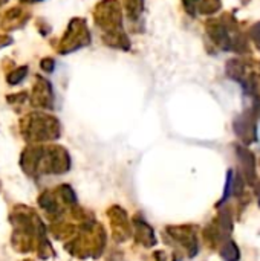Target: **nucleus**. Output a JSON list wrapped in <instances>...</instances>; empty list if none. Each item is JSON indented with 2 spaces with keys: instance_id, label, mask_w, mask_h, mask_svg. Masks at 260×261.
<instances>
[{
  "instance_id": "nucleus-1",
  "label": "nucleus",
  "mask_w": 260,
  "mask_h": 261,
  "mask_svg": "<svg viewBox=\"0 0 260 261\" xmlns=\"http://www.w3.org/2000/svg\"><path fill=\"white\" fill-rule=\"evenodd\" d=\"M256 107L254 109H247L244 110L239 116L234 119V133L238 138L245 144L250 145L256 141L257 138V127H256Z\"/></svg>"
},
{
  "instance_id": "nucleus-2",
  "label": "nucleus",
  "mask_w": 260,
  "mask_h": 261,
  "mask_svg": "<svg viewBox=\"0 0 260 261\" xmlns=\"http://www.w3.org/2000/svg\"><path fill=\"white\" fill-rule=\"evenodd\" d=\"M236 151H238V158H239V162H241V171H242V176L247 182L253 184L256 180V159H254V154L247 150L245 147H236Z\"/></svg>"
},
{
  "instance_id": "nucleus-3",
  "label": "nucleus",
  "mask_w": 260,
  "mask_h": 261,
  "mask_svg": "<svg viewBox=\"0 0 260 261\" xmlns=\"http://www.w3.org/2000/svg\"><path fill=\"white\" fill-rule=\"evenodd\" d=\"M250 73L251 72L248 70V64L245 61H242V60H236L234 58V60H230L227 63V75L231 80L238 81L239 84H242L248 78Z\"/></svg>"
},
{
  "instance_id": "nucleus-4",
  "label": "nucleus",
  "mask_w": 260,
  "mask_h": 261,
  "mask_svg": "<svg viewBox=\"0 0 260 261\" xmlns=\"http://www.w3.org/2000/svg\"><path fill=\"white\" fill-rule=\"evenodd\" d=\"M222 257H224L227 261L239 260V258H241V254H239V249H238L236 243L230 242V243L224 248V251H222Z\"/></svg>"
},
{
  "instance_id": "nucleus-5",
  "label": "nucleus",
  "mask_w": 260,
  "mask_h": 261,
  "mask_svg": "<svg viewBox=\"0 0 260 261\" xmlns=\"http://www.w3.org/2000/svg\"><path fill=\"white\" fill-rule=\"evenodd\" d=\"M222 8L221 0H202L201 3V11L202 14H215Z\"/></svg>"
},
{
  "instance_id": "nucleus-6",
  "label": "nucleus",
  "mask_w": 260,
  "mask_h": 261,
  "mask_svg": "<svg viewBox=\"0 0 260 261\" xmlns=\"http://www.w3.org/2000/svg\"><path fill=\"white\" fill-rule=\"evenodd\" d=\"M250 38L253 40L254 46L260 50V21L253 24V28L250 29Z\"/></svg>"
},
{
  "instance_id": "nucleus-7",
  "label": "nucleus",
  "mask_w": 260,
  "mask_h": 261,
  "mask_svg": "<svg viewBox=\"0 0 260 261\" xmlns=\"http://www.w3.org/2000/svg\"><path fill=\"white\" fill-rule=\"evenodd\" d=\"M184 2H185V5H187L188 11H193V8H195V5H196V2H198V0H184Z\"/></svg>"
},
{
  "instance_id": "nucleus-8",
  "label": "nucleus",
  "mask_w": 260,
  "mask_h": 261,
  "mask_svg": "<svg viewBox=\"0 0 260 261\" xmlns=\"http://www.w3.org/2000/svg\"><path fill=\"white\" fill-rule=\"evenodd\" d=\"M256 196H257V199H259V205H260V182L256 185Z\"/></svg>"
},
{
  "instance_id": "nucleus-9",
  "label": "nucleus",
  "mask_w": 260,
  "mask_h": 261,
  "mask_svg": "<svg viewBox=\"0 0 260 261\" xmlns=\"http://www.w3.org/2000/svg\"><path fill=\"white\" fill-rule=\"evenodd\" d=\"M254 107H256V110L260 113V101H257V102L254 104Z\"/></svg>"
}]
</instances>
